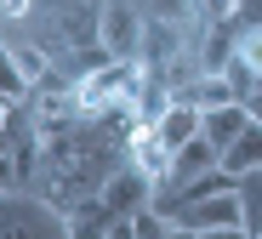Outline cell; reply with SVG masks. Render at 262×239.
<instances>
[{"mask_svg": "<svg viewBox=\"0 0 262 239\" xmlns=\"http://www.w3.org/2000/svg\"><path fill=\"white\" fill-rule=\"evenodd\" d=\"M0 239H74V233H69V216L46 194L6 188L0 194Z\"/></svg>", "mask_w": 262, "mask_h": 239, "instance_id": "1", "label": "cell"}, {"mask_svg": "<svg viewBox=\"0 0 262 239\" xmlns=\"http://www.w3.org/2000/svg\"><path fill=\"white\" fill-rule=\"evenodd\" d=\"M29 12H34V0H0V17H6V23L29 17Z\"/></svg>", "mask_w": 262, "mask_h": 239, "instance_id": "13", "label": "cell"}, {"mask_svg": "<svg viewBox=\"0 0 262 239\" xmlns=\"http://www.w3.org/2000/svg\"><path fill=\"white\" fill-rule=\"evenodd\" d=\"M223 165V148H216V142L200 131L194 142H183L177 154H171V177H165V188H183V182H200L205 171H216Z\"/></svg>", "mask_w": 262, "mask_h": 239, "instance_id": "4", "label": "cell"}, {"mask_svg": "<svg viewBox=\"0 0 262 239\" xmlns=\"http://www.w3.org/2000/svg\"><path fill=\"white\" fill-rule=\"evenodd\" d=\"M245 125H251V108H245V103H223V108H205V125H200V131L216 142V148H228Z\"/></svg>", "mask_w": 262, "mask_h": 239, "instance_id": "7", "label": "cell"}, {"mask_svg": "<svg viewBox=\"0 0 262 239\" xmlns=\"http://www.w3.org/2000/svg\"><path fill=\"white\" fill-rule=\"evenodd\" d=\"M194 239H251V228H245V222H228V228H200Z\"/></svg>", "mask_w": 262, "mask_h": 239, "instance_id": "11", "label": "cell"}, {"mask_svg": "<svg viewBox=\"0 0 262 239\" xmlns=\"http://www.w3.org/2000/svg\"><path fill=\"white\" fill-rule=\"evenodd\" d=\"M251 239H262V233H251Z\"/></svg>", "mask_w": 262, "mask_h": 239, "instance_id": "16", "label": "cell"}, {"mask_svg": "<svg viewBox=\"0 0 262 239\" xmlns=\"http://www.w3.org/2000/svg\"><path fill=\"white\" fill-rule=\"evenodd\" d=\"M108 222H114V211H108V200H103V194L80 200V205L69 211V233H74V239H103V233H108Z\"/></svg>", "mask_w": 262, "mask_h": 239, "instance_id": "8", "label": "cell"}, {"mask_svg": "<svg viewBox=\"0 0 262 239\" xmlns=\"http://www.w3.org/2000/svg\"><path fill=\"white\" fill-rule=\"evenodd\" d=\"M103 200H108V211H114V216H137L143 205H154V177H143L137 165L125 160V165L103 182Z\"/></svg>", "mask_w": 262, "mask_h": 239, "instance_id": "3", "label": "cell"}, {"mask_svg": "<svg viewBox=\"0 0 262 239\" xmlns=\"http://www.w3.org/2000/svg\"><path fill=\"white\" fill-rule=\"evenodd\" d=\"M143 34H148V17H143L137 0H103V6H97V40H103V57H114V63H137Z\"/></svg>", "mask_w": 262, "mask_h": 239, "instance_id": "2", "label": "cell"}, {"mask_svg": "<svg viewBox=\"0 0 262 239\" xmlns=\"http://www.w3.org/2000/svg\"><path fill=\"white\" fill-rule=\"evenodd\" d=\"M0 97H12V103L29 97V80H23L17 57H12V46H0Z\"/></svg>", "mask_w": 262, "mask_h": 239, "instance_id": "9", "label": "cell"}, {"mask_svg": "<svg viewBox=\"0 0 262 239\" xmlns=\"http://www.w3.org/2000/svg\"><path fill=\"white\" fill-rule=\"evenodd\" d=\"M137 6H148V0H137Z\"/></svg>", "mask_w": 262, "mask_h": 239, "instance_id": "15", "label": "cell"}, {"mask_svg": "<svg viewBox=\"0 0 262 239\" xmlns=\"http://www.w3.org/2000/svg\"><path fill=\"white\" fill-rule=\"evenodd\" d=\"M239 188H245V228L262 233V177H251V182H239Z\"/></svg>", "mask_w": 262, "mask_h": 239, "instance_id": "10", "label": "cell"}, {"mask_svg": "<svg viewBox=\"0 0 262 239\" xmlns=\"http://www.w3.org/2000/svg\"><path fill=\"white\" fill-rule=\"evenodd\" d=\"M103 239H143V233H137V222H131V216H114Z\"/></svg>", "mask_w": 262, "mask_h": 239, "instance_id": "12", "label": "cell"}, {"mask_svg": "<svg viewBox=\"0 0 262 239\" xmlns=\"http://www.w3.org/2000/svg\"><path fill=\"white\" fill-rule=\"evenodd\" d=\"M245 108H251V120H262V91H251V97H245Z\"/></svg>", "mask_w": 262, "mask_h": 239, "instance_id": "14", "label": "cell"}, {"mask_svg": "<svg viewBox=\"0 0 262 239\" xmlns=\"http://www.w3.org/2000/svg\"><path fill=\"white\" fill-rule=\"evenodd\" d=\"M223 171L234 177V182H251V177H262V120H251L228 148H223Z\"/></svg>", "mask_w": 262, "mask_h": 239, "instance_id": "5", "label": "cell"}, {"mask_svg": "<svg viewBox=\"0 0 262 239\" xmlns=\"http://www.w3.org/2000/svg\"><path fill=\"white\" fill-rule=\"evenodd\" d=\"M200 125H205V108H200V103H183V97L154 120V131H160V142H165L171 154H177L183 142H194V137H200Z\"/></svg>", "mask_w": 262, "mask_h": 239, "instance_id": "6", "label": "cell"}]
</instances>
